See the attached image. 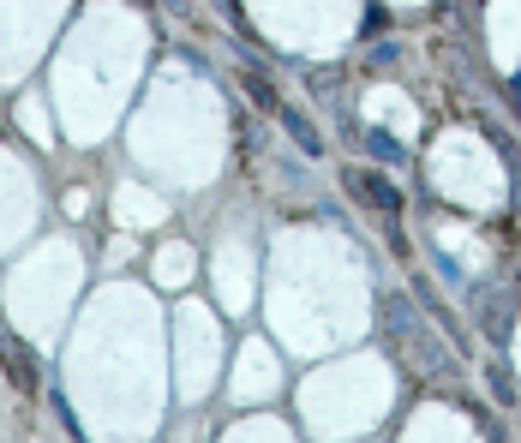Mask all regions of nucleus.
Segmentation results:
<instances>
[{
  "label": "nucleus",
  "instance_id": "2",
  "mask_svg": "<svg viewBox=\"0 0 521 443\" xmlns=\"http://www.w3.org/2000/svg\"><path fill=\"white\" fill-rule=\"evenodd\" d=\"M384 330L390 336H420V312L408 294H384Z\"/></svg>",
  "mask_w": 521,
  "mask_h": 443
},
{
  "label": "nucleus",
  "instance_id": "5",
  "mask_svg": "<svg viewBox=\"0 0 521 443\" xmlns=\"http://www.w3.org/2000/svg\"><path fill=\"white\" fill-rule=\"evenodd\" d=\"M246 96H252V102H258V108H270V114H276V108H282V102H276V90H270V78H258V72H252V78H246Z\"/></svg>",
  "mask_w": 521,
  "mask_h": 443
},
{
  "label": "nucleus",
  "instance_id": "4",
  "mask_svg": "<svg viewBox=\"0 0 521 443\" xmlns=\"http://www.w3.org/2000/svg\"><path fill=\"white\" fill-rule=\"evenodd\" d=\"M360 144H366V150H372V156H378V162H408V150H402V144H396V138H384V132H378V126H366V132H360Z\"/></svg>",
  "mask_w": 521,
  "mask_h": 443
},
{
  "label": "nucleus",
  "instance_id": "6",
  "mask_svg": "<svg viewBox=\"0 0 521 443\" xmlns=\"http://www.w3.org/2000/svg\"><path fill=\"white\" fill-rule=\"evenodd\" d=\"M486 384H492V396H498V402H516V384H510V372H504V366H492V378H486Z\"/></svg>",
  "mask_w": 521,
  "mask_h": 443
},
{
  "label": "nucleus",
  "instance_id": "3",
  "mask_svg": "<svg viewBox=\"0 0 521 443\" xmlns=\"http://www.w3.org/2000/svg\"><path fill=\"white\" fill-rule=\"evenodd\" d=\"M276 120L288 126V138H294V144H300L306 156H318V150H324V144H318V132H312V126H306V120H300L294 108H276Z\"/></svg>",
  "mask_w": 521,
  "mask_h": 443
},
{
  "label": "nucleus",
  "instance_id": "1",
  "mask_svg": "<svg viewBox=\"0 0 521 443\" xmlns=\"http://www.w3.org/2000/svg\"><path fill=\"white\" fill-rule=\"evenodd\" d=\"M348 186L366 198V204H378V210H390V216H402V186H390L384 174H372V168H360V174H348Z\"/></svg>",
  "mask_w": 521,
  "mask_h": 443
}]
</instances>
